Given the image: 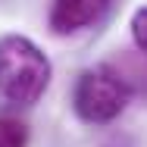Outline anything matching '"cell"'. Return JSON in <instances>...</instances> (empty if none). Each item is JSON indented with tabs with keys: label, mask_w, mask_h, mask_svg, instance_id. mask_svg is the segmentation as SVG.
<instances>
[{
	"label": "cell",
	"mask_w": 147,
	"mask_h": 147,
	"mask_svg": "<svg viewBox=\"0 0 147 147\" xmlns=\"http://www.w3.org/2000/svg\"><path fill=\"white\" fill-rule=\"evenodd\" d=\"M50 59L25 34L0 38V94L9 103L31 107L50 85Z\"/></svg>",
	"instance_id": "6da1fadb"
},
{
	"label": "cell",
	"mask_w": 147,
	"mask_h": 147,
	"mask_svg": "<svg viewBox=\"0 0 147 147\" xmlns=\"http://www.w3.org/2000/svg\"><path fill=\"white\" fill-rule=\"evenodd\" d=\"M72 103H75V113L85 122L103 125V122H113L125 110L128 85H125V78L116 69L94 66L88 72H82V78L75 85V94H72Z\"/></svg>",
	"instance_id": "7a4b0ae2"
},
{
	"label": "cell",
	"mask_w": 147,
	"mask_h": 147,
	"mask_svg": "<svg viewBox=\"0 0 147 147\" xmlns=\"http://www.w3.org/2000/svg\"><path fill=\"white\" fill-rule=\"evenodd\" d=\"M113 0H53L50 9V28L57 34H72L97 22Z\"/></svg>",
	"instance_id": "3957f363"
},
{
	"label": "cell",
	"mask_w": 147,
	"mask_h": 147,
	"mask_svg": "<svg viewBox=\"0 0 147 147\" xmlns=\"http://www.w3.org/2000/svg\"><path fill=\"white\" fill-rule=\"evenodd\" d=\"M28 125L16 116H0V147H25Z\"/></svg>",
	"instance_id": "277c9868"
},
{
	"label": "cell",
	"mask_w": 147,
	"mask_h": 147,
	"mask_svg": "<svg viewBox=\"0 0 147 147\" xmlns=\"http://www.w3.org/2000/svg\"><path fill=\"white\" fill-rule=\"evenodd\" d=\"M131 38H135V47L147 53V9H138L131 16Z\"/></svg>",
	"instance_id": "5b68a950"
}]
</instances>
